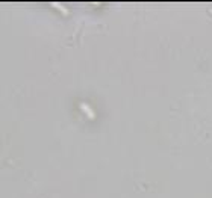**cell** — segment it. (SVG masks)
I'll return each instance as SVG.
<instances>
[{
  "instance_id": "1",
  "label": "cell",
  "mask_w": 212,
  "mask_h": 198,
  "mask_svg": "<svg viewBox=\"0 0 212 198\" xmlns=\"http://www.w3.org/2000/svg\"><path fill=\"white\" fill-rule=\"evenodd\" d=\"M81 108H82V110H83V112H85V114H87L89 118H94V116H96V114L89 109V106H88L87 103H81Z\"/></svg>"
},
{
  "instance_id": "2",
  "label": "cell",
  "mask_w": 212,
  "mask_h": 198,
  "mask_svg": "<svg viewBox=\"0 0 212 198\" xmlns=\"http://www.w3.org/2000/svg\"><path fill=\"white\" fill-rule=\"evenodd\" d=\"M52 6H53V8H58L59 11H61V12H62V14H68V11H67V9H65V8H64V6H62V5H59V3H55V2H53V3H52Z\"/></svg>"
}]
</instances>
